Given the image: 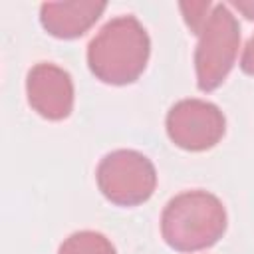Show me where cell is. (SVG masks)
Returning <instances> with one entry per match:
<instances>
[{
    "instance_id": "6da1fadb",
    "label": "cell",
    "mask_w": 254,
    "mask_h": 254,
    "mask_svg": "<svg viewBox=\"0 0 254 254\" xmlns=\"http://www.w3.org/2000/svg\"><path fill=\"white\" fill-rule=\"evenodd\" d=\"M151 54V40L143 24L131 16L109 20L87 46L91 73L109 85H127L145 71Z\"/></svg>"
},
{
    "instance_id": "7a4b0ae2",
    "label": "cell",
    "mask_w": 254,
    "mask_h": 254,
    "mask_svg": "<svg viewBox=\"0 0 254 254\" xmlns=\"http://www.w3.org/2000/svg\"><path fill=\"white\" fill-rule=\"evenodd\" d=\"M226 230L222 200L208 190H187L173 196L161 214V234L179 252H196L216 244Z\"/></svg>"
},
{
    "instance_id": "3957f363",
    "label": "cell",
    "mask_w": 254,
    "mask_h": 254,
    "mask_svg": "<svg viewBox=\"0 0 254 254\" xmlns=\"http://www.w3.org/2000/svg\"><path fill=\"white\" fill-rule=\"evenodd\" d=\"M240 46V26L226 4H214L194 48L196 85L214 91L230 73Z\"/></svg>"
},
{
    "instance_id": "277c9868",
    "label": "cell",
    "mask_w": 254,
    "mask_h": 254,
    "mask_svg": "<svg viewBox=\"0 0 254 254\" xmlns=\"http://www.w3.org/2000/svg\"><path fill=\"white\" fill-rule=\"evenodd\" d=\"M95 179L101 194L117 206L143 204L157 187L155 165L133 149H117L105 155L97 165Z\"/></svg>"
},
{
    "instance_id": "5b68a950",
    "label": "cell",
    "mask_w": 254,
    "mask_h": 254,
    "mask_svg": "<svg viewBox=\"0 0 254 254\" xmlns=\"http://www.w3.org/2000/svg\"><path fill=\"white\" fill-rule=\"evenodd\" d=\"M165 127L177 147L185 151H206L224 137L226 119L218 105L190 97L177 101L169 109Z\"/></svg>"
},
{
    "instance_id": "8992f818",
    "label": "cell",
    "mask_w": 254,
    "mask_h": 254,
    "mask_svg": "<svg viewBox=\"0 0 254 254\" xmlns=\"http://www.w3.org/2000/svg\"><path fill=\"white\" fill-rule=\"evenodd\" d=\"M26 95L38 115L50 121H62L73 109L71 75L56 64H36L26 77Z\"/></svg>"
},
{
    "instance_id": "52a82bcc",
    "label": "cell",
    "mask_w": 254,
    "mask_h": 254,
    "mask_svg": "<svg viewBox=\"0 0 254 254\" xmlns=\"http://www.w3.org/2000/svg\"><path fill=\"white\" fill-rule=\"evenodd\" d=\"M107 8L105 2L75 0V2H44L40 6V22L44 30L60 40L83 36Z\"/></svg>"
},
{
    "instance_id": "ba28073f",
    "label": "cell",
    "mask_w": 254,
    "mask_h": 254,
    "mask_svg": "<svg viewBox=\"0 0 254 254\" xmlns=\"http://www.w3.org/2000/svg\"><path fill=\"white\" fill-rule=\"evenodd\" d=\"M58 254H117L107 236L95 230H79L67 236Z\"/></svg>"
},
{
    "instance_id": "9c48e42d",
    "label": "cell",
    "mask_w": 254,
    "mask_h": 254,
    "mask_svg": "<svg viewBox=\"0 0 254 254\" xmlns=\"http://www.w3.org/2000/svg\"><path fill=\"white\" fill-rule=\"evenodd\" d=\"M179 8L183 12V18H185L189 30L198 36V32L202 30V26H204L210 10H212V4L208 0H204V2H181Z\"/></svg>"
},
{
    "instance_id": "30bf717a",
    "label": "cell",
    "mask_w": 254,
    "mask_h": 254,
    "mask_svg": "<svg viewBox=\"0 0 254 254\" xmlns=\"http://www.w3.org/2000/svg\"><path fill=\"white\" fill-rule=\"evenodd\" d=\"M240 69L244 73H248V75H254V36H250V40L246 42V46L242 50Z\"/></svg>"
},
{
    "instance_id": "8fae6325",
    "label": "cell",
    "mask_w": 254,
    "mask_h": 254,
    "mask_svg": "<svg viewBox=\"0 0 254 254\" xmlns=\"http://www.w3.org/2000/svg\"><path fill=\"white\" fill-rule=\"evenodd\" d=\"M232 6L238 12H242L248 20H254V0H234Z\"/></svg>"
}]
</instances>
